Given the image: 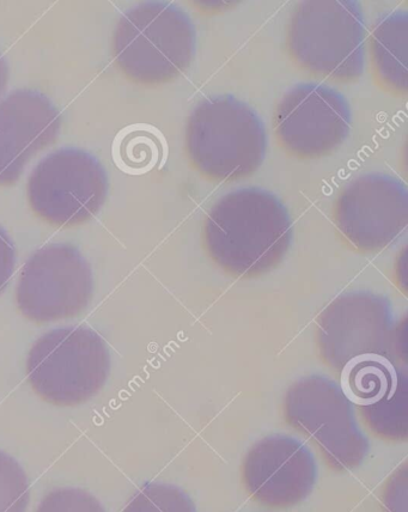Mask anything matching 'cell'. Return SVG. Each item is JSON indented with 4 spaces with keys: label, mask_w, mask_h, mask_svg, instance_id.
<instances>
[{
    "label": "cell",
    "mask_w": 408,
    "mask_h": 512,
    "mask_svg": "<svg viewBox=\"0 0 408 512\" xmlns=\"http://www.w3.org/2000/svg\"><path fill=\"white\" fill-rule=\"evenodd\" d=\"M196 33L172 4L145 2L127 10L115 26L112 54L124 77L139 85L172 82L190 66Z\"/></svg>",
    "instance_id": "1"
},
{
    "label": "cell",
    "mask_w": 408,
    "mask_h": 512,
    "mask_svg": "<svg viewBox=\"0 0 408 512\" xmlns=\"http://www.w3.org/2000/svg\"><path fill=\"white\" fill-rule=\"evenodd\" d=\"M185 138L193 167L209 179H242L264 162L263 121L234 97L213 96L200 102L188 118Z\"/></svg>",
    "instance_id": "2"
},
{
    "label": "cell",
    "mask_w": 408,
    "mask_h": 512,
    "mask_svg": "<svg viewBox=\"0 0 408 512\" xmlns=\"http://www.w3.org/2000/svg\"><path fill=\"white\" fill-rule=\"evenodd\" d=\"M111 373V353L94 329H53L35 341L27 358V377L48 404L73 407L99 394Z\"/></svg>",
    "instance_id": "3"
},
{
    "label": "cell",
    "mask_w": 408,
    "mask_h": 512,
    "mask_svg": "<svg viewBox=\"0 0 408 512\" xmlns=\"http://www.w3.org/2000/svg\"><path fill=\"white\" fill-rule=\"evenodd\" d=\"M286 42L296 64L315 76L343 83L362 76L364 24L356 3H301Z\"/></svg>",
    "instance_id": "4"
},
{
    "label": "cell",
    "mask_w": 408,
    "mask_h": 512,
    "mask_svg": "<svg viewBox=\"0 0 408 512\" xmlns=\"http://www.w3.org/2000/svg\"><path fill=\"white\" fill-rule=\"evenodd\" d=\"M108 194V176L97 158L81 149L51 152L36 164L27 181L34 215L56 228L88 223Z\"/></svg>",
    "instance_id": "5"
},
{
    "label": "cell",
    "mask_w": 408,
    "mask_h": 512,
    "mask_svg": "<svg viewBox=\"0 0 408 512\" xmlns=\"http://www.w3.org/2000/svg\"><path fill=\"white\" fill-rule=\"evenodd\" d=\"M93 295L89 262L69 243L38 249L24 264L16 286L18 310L38 325L76 318Z\"/></svg>",
    "instance_id": "6"
},
{
    "label": "cell",
    "mask_w": 408,
    "mask_h": 512,
    "mask_svg": "<svg viewBox=\"0 0 408 512\" xmlns=\"http://www.w3.org/2000/svg\"><path fill=\"white\" fill-rule=\"evenodd\" d=\"M351 126V109L343 96L322 84H301L283 96L273 127L285 151L319 158L343 144Z\"/></svg>",
    "instance_id": "7"
},
{
    "label": "cell",
    "mask_w": 408,
    "mask_h": 512,
    "mask_svg": "<svg viewBox=\"0 0 408 512\" xmlns=\"http://www.w3.org/2000/svg\"><path fill=\"white\" fill-rule=\"evenodd\" d=\"M62 117L40 91L20 89L0 99V187L14 186L28 164L59 137Z\"/></svg>",
    "instance_id": "8"
},
{
    "label": "cell",
    "mask_w": 408,
    "mask_h": 512,
    "mask_svg": "<svg viewBox=\"0 0 408 512\" xmlns=\"http://www.w3.org/2000/svg\"><path fill=\"white\" fill-rule=\"evenodd\" d=\"M211 235L218 246L270 254L286 236V223L271 195L243 190L228 195L213 215ZM245 249V251H246Z\"/></svg>",
    "instance_id": "9"
},
{
    "label": "cell",
    "mask_w": 408,
    "mask_h": 512,
    "mask_svg": "<svg viewBox=\"0 0 408 512\" xmlns=\"http://www.w3.org/2000/svg\"><path fill=\"white\" fill-rule=\"evenodd\" d=\"M407 24L405 12H394L376 24L370 39L377 82L398 95L407 94Z\"/></svg>",
    "instance_id": "10"
},
{
    "label": "cell",
    "mask_w": 408,
    "mask_h": 512,
    "mask_svg": "<svg viewBox=\"0 0 408 512\" xmlns=\"http://www.w3.org/2000/svg\"><path fill=\"white\" fill-rule=\"evenodd\" d=\"M29 501L26 472L14 457L0 450V512H27Z\"/></svg>",
    "instance_id": "11"
},
{
    "label": "cell",
    "mask_w": 408,
    "mask_h": 512,
    "mask_svg": "<svg viewBox=\"0 0 408 512\" xmlns=\"http://www.w3.org/2000/svg\"><path fill=\"white\" fill-rule=\"evenodd\" d=\"M180 503V492L173 487L152 484L139 490L124 512H181Z\"/></svg>",
    "instance_id": "12"
},
{
    "label": "cell",
    "mask_w": 408,
    "mask_h": 512,
    "mask_svg": "<svg viewBox=\"0 0 408 512\" xmlns=\"http://www.w3.org/2000/svg\"><path fill=\"white\" fill-rule=\"evenodd\" d=\"M36 512H106V510L89 492L65 487V489L48 493Z\"/></svg>",
    "instance_id": "13"
},
{
    "label": "cell",
    "mask_w": 408,
    "mask_h": 512,
    "mask_svg": "<svg viewBox=\"0 0 408 512\" xmlns=\"http://www.w3.org/2000/svg\"><path fill=\"white\" fill-rule=\"evenodd\" d=\"M16 266V249L14 242L6 231L0 227V294L8 285Z\"/></svg>",
    "instance_id": "14"
},
{
    "label": "cell",
    "mask_w": 408,
    "mask_h": 512,
    "mask_svg": "<svg viewBox=\"0 0 408 512\" xmlns=\"http://www.w3.org/2000/svg\"><path fill=\"white\" fill-rule=\"evenodd\" d=\"M9 79L10 70L8 63H6V60L2 54H0V99H2L6 89H8Z\"/></svg>",
    "instance_id": "15"
}]
</instances>
